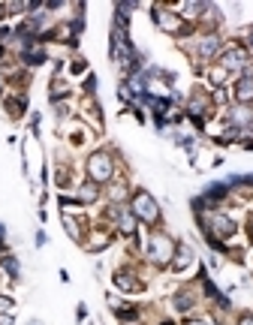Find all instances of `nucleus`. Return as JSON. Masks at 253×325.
I'll use <instances>...</instances> for the list:
<instances>
[{
	"label": "nucleus",
	"mask_w": 253,
	"mask_h": 325,
	"mask_svg": "<svg viewBox=\"0 0 253 325\" xmlns=\"http://www.w3.org/2000/svg\"><path fill=\"white\" fill-rule=\"evenodd\" d=\"M217 48H220V40H217V36H208V40L199 43V54H202V57H211Z\"/></svg>",
	"instance_id": "9b49d317"
},
{
	"label": "nucleus",
	"mask_w": 253,
	"mask_h": 325,
	"mask_svg": "<svg viewBox=\"0 0 253 325\" xmlns=\"http://www.w3.org/2000/svg\"><path fill=\"white\" fill-rule=\"evenodd\" d=\"M0 325H12V316L9 313H0Z\"/></svg>",
	"instance_id": "412c9836"
},
{
	"label": "nucleus",
	"mask_w": 253,
	"mask_h": 325,
	"mask_svg": "<svg viewBox=\"0 0 253 325\" xmlns=\"http://www.w3.org/2000/svg\"><path fill=\"white\" fill-rule=\"evenodd\" d=\"M241 325H253V316H244V319H241Z\"/></svg>",
	"instance_id": "4be33fe9"
},
{
	"label": "nucleus",
	"mask_w": 253,
	"mask_h": 325,
	"mask_svg": "<svg viewBox=\"0 0 253 325\" xmlns=\"http://www.w3.org/2000/svg\"><path fill=\"white\" fill-rule=\"evenodd\" d=\"M154 18H157V24H160V27H166V30H172V33H178V30H181V21H178L172 12H160V9H157V12H154Z\"/></svg>",
	"instance_id": "6e6552de"
},
{
	"label": "nucleus",
	"mask_w": 253,
	"mask_h": 325,
	"mask_svg": "<svg viewBox=\"0 0 253 325\" xmlns=\"http://www.w3.org/2000/svg\"><path fill=\"white\" fill-rule=\"evenodd\" d=\"M223 79H226V69H223V66H220V69H214V72H211V82H214V85H220Z\"/></svg>",
	"instance_id": "6ab92c4d"
},
{
	"label": "nucleus",
	"mask_w": 253,
	"mask_h": 325,
	"mask_svg": "<svg viewBox=\"0 0 253 325\" xmlns=\"http://www.w3.org/2000/svg\"><path fill=\"white\" fill-rule=\"evenodd\" d=\"M235 99H238V102H253V79H250V76L235 85Z\"/></svg>",
	"instance_id": "423d86ee"
},
{
	"label": "nucleus",
	"mask_w": 253,
	"mask_h": 325,
	"mask_svg": "<svg viewBox=\"0 0 253 325\" xmlns=\"http://www.w3.org/2000/svg\"><path fill=\"white\" fill-rule=\"evenodd\" d=\"M115 286H121L124 292H136V289H139V280H133V274H127V271H124V274H118V277H115Z\"/></svg>",
	"instance_id": "9d476101"
},
{
	"label": "nucleus",
	"mask_w": 253,
	"mask_h": 325,
	"mask_svg": "<svg viewBox=\"0 0 253 325\" xmlns=\"http://www.w3.org/2000/svg\"><path fill=\"white\" fill-rule=\"evenodd\" d=\"M79 196H82V202H94L97 199V184H85Z\"/></svg>",
	"instance_id": "2eb2a0df"
},
{
	"label": "nucleus",
	"mask_w": 253,
	"mask_h": 325,
	"mask_svg": "<svg viewBox=\"0 0 253 325\" xmlns=\"http://www.w3.org/2000/svg\"><path fill=\"white\" fill-rule=\"evenodd\" d=\"M118 214V223H121V232H133L136 229V217H133V211H115Z\"/></svg>",
	"instance_id": "1a4fd4ad"
},
{
	"label": "nucleus",
	"mask_w": 253,
	"mask_h": 325,
	"mask_svg": "<svg viewBox=\"0 0 253 325\" xmlns=\"http://www.w3.org/2000/svg\"><path fill=\"white\" fill-rule=\"evenodd\" d=\"M226 196V184H217V187H208V193H205V199L208 202H220Z\"/></svg>",
	"instance_id": "4468645a"
},
{
	"label": "nucleus",
	"mask_w": 253,
	"mask_h": 325,
	"mask_svg": "<svg viewBox=\"0 0 253 325\" xmlns=\"http://www.w3.org/2000/svg\"><path fill=\"white\" fill-rule=\"evenodd\" d=\"M244 66H247V51H244V48H229V51L223 54V69H226V72L244 69Z\"/></svg>",
	"instance_id": "20e7f679"
},
{
	"label": "nucleus",
	"mask_w": 253,
	"mask_h": 325,
	"mask_svg": "<svg viewBox=\"0 0 253 325\" xmlns=\"http://www.w3.org/2000/svg\"><path fill=\"white\" fill-rule=\"evenodd\" d=\"M88 172H91L94 181H108L112 178V157L108 154H94L88 160Z\"/></svg>",
	"instance_id": "f03ea898"
},
{
	"label": "nucleus",
	"mask_w": 253,
	"mask_h": 325,
	"mask_svg": "<svg viewBox=\"0 0 253 325\" xmlns=\"http://www.w3.org/2000/svg\"><path fill=\"white\" fill-rule=\"evenodd\" d=\"M175 307H178V310H190V307H193V298H190V295H178V298H175Z\"/></svg>",
	"instance_id": "dca6fc26"
},
{
	"label": "nucleus",
	"mask_w": 253,
	"mask_h": 325,
	"mask_svg": "<svg viewBox=\"0 0 253 325\" xmlns=\"http://www.w3.org/2000/svg\"><path fill=\"white\" fill-rule=\"evenodd\" d=\"M172 253H175V244L166 238V235H154L151 238V256H154V262H169L172 259Z\"/></svg>",
	"instance_id": "7ed1b4c3"
},
{
	"label": "nucleus",
	"mask_w": 253,
	"mask_h": 325,
	"mask_svg": "<svg viewBox=\"0 0 253 325\" xmlns=\"http://www.w3.org/2000/svg\"><path fill=\"white\" fill-rule=\"evenodd\" d=\"M3 265H6V271H9L12 277H18V262H15L12 256H6V259H3Z\"/></svg>",
	"instance_id": "a211bd4d"
},
{
	"label": "nucleus",
	"mask_w": 253,
	"mask_h": 325,
	"mask_svg": "<svg viewBox=\"0 0 253 325\" xmlns=\"http://www.w3.org/2000/svg\"><path fill=\"white\" fill-rule=\"evenodd\" d=\"M9 307H12V301H9V298H0V313H6Z\"/></svg>",
	"instance_id": "aec40b11"
},
{
	"label": "nucleus",
	"mask_w": 253,
	"mask_h": 325,
	"mask_svg": "<svg viewBox=\"0 0 253 325\" xmlns=\"http://www.w3.org/2000/svg\"><path fill=\"white\" fill-rule=\"evenodd\" d=\"M211 229L220 235V238H229V235L235 232V223L229 220V217H223V214H214V217H211Z\"/></svg>",
	"instance_id": "39448f33"
},
{
	"label": "nucleus",
	"mask_w": 253,
	"mask_h": 325,
	"mask_svg": "<svg viewBox=\"0 0 253 325\" xmlns=\"http://www.w3.org/2000/svg\"><path fill=\"white\" fill-rule=\"evenodd\" d=\"M175 253H178V256H175L172 268H175V271H184V268H187V265L193 262V250H190V247H178Z\"/></svg>",
	"instance_id": "0eeeda50"
},
{
	"label": "nucleus",
	"mask_w": 253,
	"mask_h": 325,
	"mask_svg": "<svg viewBox=\"0 0 253 325\" xmlns=\"http://www.w3.org/2000/svg\"><path fill=\"white\" fill-rule=\"evenodd\" d=\"M250 43H253V36H250Z\"/></svg>",
	"instance_id": "b1692460"
},
{
	"label": "nucleus",
	"mask_w": 253,
	"mask_h": 325,
	"mask_svg": "<svg viewBox=\"0 0 253 325\" xmlns=\"http://www.w3.org/2000/svg\"><path fill=\"white\" fill-rule=\"evenodd\" d=\"M24 60H27L30 66H36V63L46 60V51H43V48H24Z\"/></svg>",
	"instance_id": "f8f14e48"
},
{
	"label": "nucleus",
	"mask_w": 253,
	"mask_h": 325,
	"mask_svg": "<svg viewBox=\"0 0 253 325\" xmlns=\"http://www.w3.org/2000/svg\"><path fill=\"white\" fill-rule=\"evenodd\" d=\"M205 292H208V295H211L217 304H220V307H226V304H229V301H226V295H220V292H217V289H214V283H211L208 277H205Z\"/></svg>",
	"instance_id": "ddd939ff"
},
{
	"label": "nucleus",
	"mask_w": 253,
	"mask_h": 325,
	"mask_svg": "<svg viewBox=\"0 0 253 325\" xmlns=\"http://www.w3.org/2000/svg\"><path fill=\"white\" fill-rule=\"evenodd\" d=\"M190 325H208V322H202V319H193V322H190Z\"/></svg>",
	"instance_id": "5701e85b"
},
{
	"label": "nucleus",
	"mask_w": 253,
	"mask_h": 325,
	"mask_svg": "<svg viewBox=\"0 0 253 325\" xmlns=\"http://www.w3.org/2000/svg\"><path fill=\"white\" fill-rule=\"evenodd\" d=\"M63 226H66V232H69L72 238H79V226H76V220H72V217H63Z\"/></svg>",
	"instance_id": "f3484780"
},
{
	"label": "nucleus",
	"mask_w": 253,
	"mask_h": 325,
	"mask_svg": "<svg viewBox=\"0 0 253 325\" xmlns=\"http://www.w3.org/2000/svg\"><path fill=\"white\" fill-rule=\"evenodd\" d=\"M130 211H133V217H139V220H145V223H157L160 220V208H157V202L148 193H136Z\"/></svg>",
	"instance_id": "f257e3e1"
}]
</instances>
